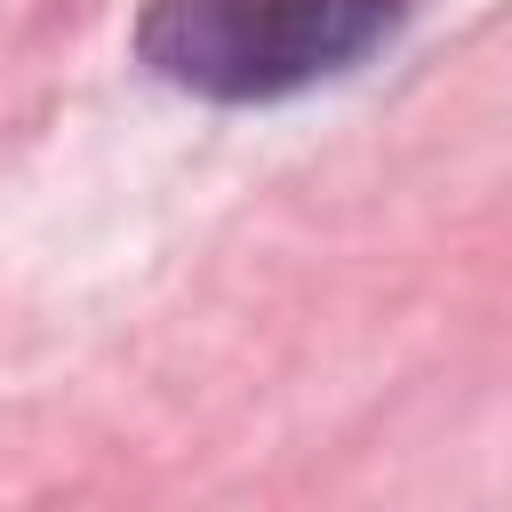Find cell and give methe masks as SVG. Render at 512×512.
<instances>
[{
	"instance_id": "6da1fadb",
	"label": "cell",
	"mask_w": 512,
	"mask_h": 512,
	"mask_svg": "<svg viewBox=\"0 0 512 512\" xmlns=\"http://www.w3.org/2000/svg\"><path fill=\"white\" fill-rule=\"evenodd\" d=\"M408 0H152L136 56L208 104H280L368 64Z\"/></svg>"
}]
</instances>
